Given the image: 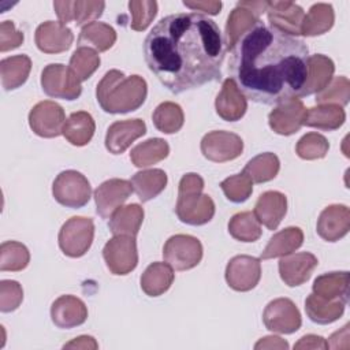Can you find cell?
<instances>
[{
	"instance_id": "obj_35",
	"label": "cell",
	"mask_w": 350,
	"mask_h": 350,
	"mask_svg": "<svg viewBox=\"0 0 350 350\" xmlns=\"http://www.w3.org/2000/svg\"><path fill=\"white\" fill-rule=\"evenodd\" d=\"M334 22L335 14L332 5L325 3H316L304 16L301 25V34L306 37L324 34L334 26Z\"/></svg>"
},
{
	"instance_id": "obj_48",
	"label": "cell",
	"mask_w": 350,
	"mask_h": 350,
	"mask_svg": "<svg viewBox=\"0 0 350 350\" xmlns=\"http://www.w3.org/2000/svg\"><path fill=\"white\" fill-rule=\"evenodd\" d=\"M23 301L22 286L16 280L0 282V310L3 313L14 312Z\"/></svg>"
},
{
	"instance_id": "obj_21",
	"label": "cell",
	"mask_w": 350,
	"mask_h": 350,
	"mask_svg": "<svg viewBox=\"0 0 350 350\" xmlns=\"http://www.w3.org/2000/svg\"><path fill=\"white\" fill-rule=\"evenodd\" d=\"M52 323L62 329L82 325L88 319V308L82 299L74 295H60L51 306Z\"/></svg>"
},
{
	"instance_id": "obj_41",
	"label": "cell",
	"mask_w": 350,
	"mask_h": 350,
	"mask_svg": "<svg viewBox=\"0 0 350 350\" xmlns=\"http://www.w3.org/2000/svg\"><path fill=\"white\" fill-rule=\"evenodd\" d=\"M230 235L241 242H256L261 237V224L253 212H238L228 221Z\"/></svg>"
},
{
	"instance_id": "obj_26",
	"label": "cell",
	"mask_w": 350,
	"mask_h": 350,
	"mask_svg": "<svg viewBox=\"0 0 350 350\" xmlns=\"http://www.w3.org/2000/svg\"><path fill=\"white\" fill-rule=\"evenodd\" d=\"M313 294L329 299V301H342L347 304L349 299V272L347 271H335L327 272L317 276L312 286Z\"/></svg>"
},
{
	"instance_id": "obj_51",
	"label": "cell",
	"mask_w": 350,
	"mask_h": 350,
	"mask_svg": "<svg viewBox=\"0 0 350 350\" xmlns=\"http://www.w3.org/2000/svg\"><path fill=\"white\" fill-rule=\"evenodd\" d=\"M294 349H297V350H299V349H328V346H327V340L323 336L309 334V335L302 336L294 345Z\"/></svg>"
},
{
	"instance_id": "obj_34",
	"label": "cell",
	"mask_w": 350,
	"mask_h": 350,
	"mask_svg": "<svg viewBox=\"0 0 350 350\" xmlns=\"http://www.w3.org/2000/svg\"><path fill=\"white\" fill-rule=\"evenodd\" d=\"M346 304L342 301L324 299L316 294H310L305 299V312L316 324H331L342 317Z\"/></svg>"
},
{
	"instance_id": "obj_2",
	"label": "cell",
	"mask_w": 350,
	"mask_h": 350,
	"mask_svg": "<svg viewBox=\"0 0 350 350\" xmlns=\"http://www.w3.org/2000/svg\"><path fill=\"white\" fill-rule=\"evenodd\" d=\"M228 72L243 96L254 103L278 105L298 98L308 75L309 49L261 19L230 49Z\"/></svg>"
},
{
	"instance_id": "obj_9",
	"label": "cell",
	"mask_w": 350,
	"mask_h": 350,
	"mask_svg": "<svg viewBox=\"0 0 350 350\" xmlns=\"http://www.w3.org/2000/svg\"><path fill=\"white\" fill-rule=\"evenodd\" d=\"M103 257L107 268L113 275H127L138 264L137 242L134 237L113 235L103 249Z\"/></svg>"
},
{
	"instance_id": "obj_18",
	"label": "cell",
	"mask_w": 350,
	"mask_h": 350,
	"mask_svg": "<svg viewBox=\"0 0 350 350\" xmlns=\"http://www.w3.org/2000/svg\"><path fill=\"white\" fill-rule=\"evenodd\" d=\"M146 124L142 119H127L113 122L105 134V148L112 154H122L130 145L145 135Z\"/></svg>"
},
{
	"instance_id": "obj_16",
	"label": "cell",
	"mask_w": 350,
	"mask_h": 350,
	"mask_svg": "<svg viewBox=\"0 0 350 350\" xmlns=\"http://www.w3.org/2000/svg\"><path fill=\"white\" fill-rule=\"evenodd\" d=\"M317 234L327 242H336L347 235L350 230V209L343 204H332L325 206L316 226Z\"/></svg>"
},
{
	"instance_id": "obj_7",
	"label": "cell",
	"mask_w": 350,
	"mask_h": 350,
	"mask_svg": "<svg viewBox=\"0 0 350 350\" xmlns=\"http://www.w3.org/2000/svg\"><path fill=\"white\" fill-rule=\"evenodd\" d=\"M41 88L44 93L53 98L77 100L82 93L81 82L70 67L62 63H51L41 72Z\"/></svg>"
},
{
	"instance_id": "obj_14",
	"label": "cell",
	"mask_w": 350,
	"mask_h": 350,
	"mask_svg": "<svg viewBox=\"0 0 350 350\" xmlns=\"http://www.w3.org/2000/svg\"><path fill=\"white\" fill-rule=\"evenodd\" d=\"M134 191L130 180L112 178L103 182L94 190L96 211L103 219H109L111 215L122 206Z\"/></svg>"
},
{
	"instance_id": "obj_10",
	"label": "cell",
	"mask_w": 350,
	"mask_h": 350,
	"mask_svg": "<svg viewBox=\"0 0 350 350\" xmlns=\"http://www.w3.org/2000/svg\"><path fill=\"white\" fill-rule=\"evenodd\" d=\"M66 120L63 107L51 100L40 101L29 112L30 129L42 138H55L63 134Z\"/></svg>"
},
{
	"instance_id": "obj_1",
	"label": "cell",
	"mask_w": 350,
	"mask_h": 350,
	"mask_svg": "<svg viewBox=\"0 0 350 350\" xmlns=\"http://www.w3.org/2000/svg\"><path fill=\"white\" fill-rule=\"evenodd\" d=\"M144 55L157 79L180 94L221 78L224 41L216 22L206 15L176 12L148 33Z\"/></svg>"
},
{
	"instance_id": "obj_33",
	"label": "cell",
	"mask_w": 350,
	"mask_h": 350,
	"mask_svg": "<svg viewBox=\"0 0 350 350\" xmlns=\"http://www.w3.org/2000/svg\"><path fill=\"white\" fill-rule=\"evenodd\" d=\"M346 120V112L343 107L336 104H319L306 111L305 123L308 127L319 130L332 131L338 130Z\"/></svg>"
},
{
	"instance_id": "obj_12",
	"label": "cell",
	"mask_w": 350,
	"mask_h": 350,
	"mask_svg": "<svg viewBox=\"0 0 350 350\" xmlns=\"http://www.w3.org/2000/svg\"><path fill=\"white\" fill-rule=\"evenodd\" d=\"M262 321L267 329L284 335L294 334L302 324L301 313L290 298L271 301L264 309Z\"/></svg>"
},
{
	"instance_id": "obj_20",
	"label": "cell",
	"mask_w": 350,
	"mask_h": 350,
	"mask_svg": "<svg viewBox=\"0 0 350 350\" xmlns=\"http://www.w3.org/2000/svg\"><path fill=\"white\" fill-rule=\"evenodd\" d=\"M267 15L269 26L287 36H299L301 25L305 16L304 10L291 1H268Z\"/></svg>"
},
{
	"instance_id": "obj_32",
	"label": "cell",
	"mask_w": 350,
	"mask_h": 350,
	"mask_svg": "<svg viewBox=\"0 0 350 350\" xmlns=\"http://www.w3.org/2000/svg\"><path fill=\"white\" fill-rule=\"evenodd\" d=\"M131 185L138 198L142 202H148L157 197L167 186V174L160 168L142 170L133 175Z\"/></svg>"
},
{
	"instance_id": "obj_42",
	"label": "cell",
	"mask_w": 350,
	"mask_h": 350,
	"mask_svg": "<svg viewBox=\"0 0 350 350\" xmlns=\"http://www.w3.org/2000/svg\"><path fill=\"white\" fill-rule=\"evenodd\" d=\"M101 60L97 51L89 46H78L70 57V70L79 82L89 79L98 68Z\"/></svg>"
},
{
	"instance_id": "obj_6",
	"label": "cell",
	"mask_w": 350,
	"mask_h": 350,
	"mask_svg": "<svg viewBox=\"0 0 350 350\" xmlns=\"http://www.w3.org/2000/svg\"><path fill=\"white\" fill-rule=\"evenodd\" d=\"M52 194L60 205L75 209L82 208L89 202L92 187L83 174L75 170H66L55 178Z\"/></svg>"
},
{
	"instance_id": "obj_29",
	"label": "cell",
	"mask_w": 350,
	"mask_h": 350,
	"mask_svg": "<svg viewBox=\"0 0 350 350\" xmlns=\"http://www.w3.org/2000/svg\"><path fill=\"white\" fill-rule=\"evenodd\" d=\"M304 243V232L299 227H286L284 230L273 234L260 254V260H269L283 257L294 253Z\"/></svg>"
},
{
	"instance_id": "obj_8",
	"label": "cell",
	"mask_w": 350,
	"mask_h": 350,
	"mask_svg": "<svg viewBox=\"0 0 350 350\" xmlns=\"http://www.w3.org/2000/svg\"><path fill=\"white\" fill-rule=\"evenodd\" d=\"M164 261L175 271H187L197 267L202 258V245L198 238L176 234L167 239L163 247Z\"/></svg>"
},
{
	"instance_id": "obj_40",
	"label": "cell",
	"mask_w": 350,
	"mask_h": 350,
	"mask_svg": "<svg viewBox=\"0 0 350 350\" xmlns=\"http://www.w3.org/2000/svg\"><path fill=\"white\" fill-rule=\"evenodd\" d=\"M154 127L164 134L178 133L185 122V115L179 104L164 101L156 107L152 115Z\"/></svg>"
},
{
	"instance_id": "obj_49",
	"label": "cell",
	"mask_w": 350,
	"mask_h": 350,
	"mask_svg": "<svg viewBox=\"0 0 350 350\" xmlns=\"http://www.w3.org/2000/svg\"><path fill=\"white\" fill-rule=\"evenodd\" d=\"M23 38V33L15 29L12 21H4L0 23V52H7L21 46Z\"/></svg>"
},
{
	"instance_id": "obj_47",
	"label": "cell",
	"mask_w": 350,
	"mask_h": 350,
	"mask_svg": "<svg viewBox=\"0 0 350 350\" xmlns=\"http://www.w3.org/2000/svg\"><path fill=\"white\" fill-rule=\"evenodd\" d=\"M129 11L131 15L130 27L135 31H144L154 19L157 14V3L156 1H130Z\"/></svg>"
},
{
	"instance_id": "obj_15",
	"label": "cell",
	"mask_w": 350,
	"mask_h": 350,
	"mask_svg": "<svg viewBox=\"0 0 350 350\" xmlns=\"http://www.w3.org/2000/svg\"><path fill=\"white\" fill-rule=\"evenodd\" d=\"M306 108L299 98L278 104L268 115V124L279 135H291L305 123Z\"/></svg>"
},
{
	"instance_id": "obj_17",
	"label": "cell",
	"mask_w": 350,
	"mask_h": 350,
	"mask_svg": "<svg viewBox=\"0 0 350 350\" xmlns=\"http://www.w3.org/2000/svg\"><path fill=\"white\" fill-rule=\"evenodd\" d=\"M319 260L309 252L291 253L280 257L279 260V275L280 279L288 287H297L304 284L317 267Z\"/></svg>"
},
{
	"instance_id": "obj_50",
	"label": "cell",
	"mask_w": 350,
	"mask_h": 350,
	"mask_svg": "<svg viewBox=\"0 0 350 350\" xmlns=\"http://www.w3.org/2000/svg\"><path fill=\"white\" fill-rule=\"evenodd\" d=\"M183 5H186L190 10L194 11H202L208 15H217L221 10V1H183Z\"/></svg>"
},
{
	"instance_id": "obj_5",
	"label": "cell",
	"mask_w": 350,
	"mask_h": 350,
	"mask_svg": "<svg viewBox=\"0 0 350 350\" xmlns=\"http://www.w3.org/2000/svg\"><path fill=\"white\" fill-rule=\"evenodd\" d=\"M94 238V223L90 217L72 216L60 228L57 241L60 250L72 258L82 257Z\"/></svg>"
},
{
	"instance_id": "obj_45",
	"label": "cell",
	"mask_w": 350,
	"mask_h": 350,
	"mask_svg": "<svg viewBox=\"0 0 350 350\" xmlns=\"http://www.w3.org/2000/svg\"><path fill=\"white\" fill-rule=\"evenodd\" d=\"M220 187H221L224 196L227 197V200H230L231 202L239 204V202H245L252 196L253 182L242 171L239 174L231 175V176L226 178L224 180H221Z\"/></svg>"
},
{
	"instance_id": "obj_25",
	"label": "cell",
	"mask_w": 350,
	"mask_h": 350,
	"mask_svg": "<svg viewBox=\"0 0 350 350\" xmlns=\"http://www.w3.org/2000/svg\"><path fill=\"white\" fill-rule=\"evenodd\" d=\"M334 71L335 64L328 56L320 53L309 56L308 75L304 88L299 93V97L312 96L321 92L334 78Z\"/></svg>"
},
{
	"instance_id": "obj_13",
	"label": "cell",
	"mask_w": 350,
	"mask_h": 350,
	"mask_svg": "<svg viewBox=\"0 0 350 350\" xmlns=\"http://www.w3.org/2000/svg\"><path fill=\"white\" fill-rule=\"evenodd\" d=\"M226 282L235 291L253 290L261 278L260 258L241 254L232 257L226 267Z\"/></svg>"
},
{
	"instance_id": "obj_38",
	"label": "cell",
	"mask_w": 350,
	"mask_h": 350,
	"mask_svg": "<svg viewBox=\"0 0 350 350\" xmlns=\"http://www.w3.org/2000/svg\"><path fill=\"white\" fill-rule=\"evenodd\" d=\"M170 153V145L163 138H149L130 152L131 163L138 168L150 167L161 160H164Z\"/></svg>"
},
{
	"instance_id": "obj_24",
	"label": "cell",
	"mask_w": 350,
	"mask_h": 350,
	"mask_svg": "<svg viewBox=\"0 0 350 350\" xmlns=\"http://www.w3.org/2000/svg\"><path fill=\"white\" fill-rule=\"evenodd\" d=\"M287 198L283 193L276 190H268L262 193L253 209L254 216L268 230H276L286 216Z\"/></svg>"
},
{
	"instance_id": "obj_11",
	"label": "cell",
	"mask_w": 350,
	"mask_h": 350,
	"mask_svg": "<svg viewBox=\"0 0 350 350\" xmlns=\"http://www.w3.org/2000/svg\"><path fill=\"white\" fill-rule=\"evenodd\" d=\"M200 148L205 159L213 163H226L241 156L243 141L235 133L215 130L202 137Z\"/></svg>"
},
{
	"instance_id": "obj_28",
	"label": "cell",
	"mask_w": 350,
	"mask_h": 350,
	"mask_svg": "<svg viewBox=\"0 0 350 350\" xmlns=\"http://www.w3.org/2000/svg\"><path fill=\"white\" fill-rule=\"evenodd\" d=\"M175 279L174 268L168 262H152L141 275L142 291L149 297H159L168 291Z\"/></svg>"
},
{
	"instance_id": "obj_46",
	"label": "cell",
	"mask_w": 350,
	"mask_h": 350,
	"mask_svg": "<svg viewBox=\"0 0 350 350\" xmlns=\"http://www.w3.org/2000/svg\"><path fill=\"white\" fill-rule=\"evenodd\" d=\"M329 144L327 138L319 133H308L302 135L295 146L298 157L304 160H317L325 157L328 153Z\"/></svg>"
},
{
	"instance_id": "obj_27",
	"label": "cell",
	"mask_w": 350,
	"mask_h": 350,
	"mask_svg": "<svg viewBox=\"0 0 350 350\" xmlns=\"http://www.w3.org/2000/svg\"><path fill=\"white\" fill-rule=\"evenodd\" d=\"M144 208L139 204L119 206L109 217L108 227L113 235L137 237L144 221Z\"/></svg>"
},
{
	"instance_id": "obj_31",
	"label": "cell",
	"mask_w": 350,
	"mask_h": 350,
	"mask_svg": "<svg viewBox=\"0 0 350 350\" xmlns=\"http://www.w3.org/2000/svg\"><path fill=\"white\" fill-rule=\"evenodd\" d=\"M31 59L27 55H15L0 62V77L4 90L10 92L21 88L29 78Z\"/></svg>"
},
{
	"instance_id": "obj_19",
	"label": "cell",
	"mask_w": 350,
	"mask_h": 350,
	"mask_svg": "<svg viewBox=\"0 0 350 350\" xmlns=\"http://www.w3.org/2000/svg\"><path fill=\"white\" fill-rule=\"evenodd\" d=\"M53 8L60 23L67 25L68 22H74L77 26H86L92 22H96V19H98L103 15L105 3L66 0L55 1Z\"/></svg>"
},
{
	"instance_id": "obj_53",
	"label": "cell",
	"mask_w": 350,
	"mask_h": 350,
	"mask_svg": "<svg viewBox=\"0 0 350 350\" xmlns=\"http://www.w3.org/2000/svg\"><path fill=\"white\" fill-rule=\"evenodd\" d=\"M254 349H288V343L279 336H264L254 345Z\"/></svg>"
},
{
	"instance_id": "obj_44",
	"label": "cell",
	"mask_w": 350,
	"mask_h": 350,
	"mask_svg": "<svg viewBox=\"0 0 350 350\" xmlns=\"http://www.w3.org/2000/svg\"><path fill=\"white\" fill-rule=\"evenodd\" d=\"M350 98V82L346 77H334L331 82L316 94L317 104H336L345 107Z\"/></svg>"
},
{
	"instance_id": "obj_4",
	"label": "cell",
	"mask_w": 350,
	"mask_h": 350,
	"mask_svg": "<svg viewBox=\"0 0 350 350\" xmlns=\"http://www.w3.org/2000/svg\"><path fill=\"white\" fill-rule=\"evenodd\" d=\"M202 190L204 179L198 174L189 172L180 178L175 212L182 223L202 226L212 220L215 202L208 194H204Z\"/></svg>"
},
{
	"instance_id": "obj_37",
	"label": "cell",
	"mask_w": 350,
	"mask_h": 350,
	"mask_svg": "<svg viewBox=\"0 0 350 350\" xmlns=\"http://www.w3.org/2000/svg\"><path fill=\"white\" fill-rule=\"evenodd\" d=\"M257 21H260V16L250 11L249 8L243 7L242 4H237V7L230 12L227 22H226V29H224V44L227 51L232 48L235 41L245 33Z\"/></svg>"
},
{
	"instance_id": "obj_3",
	"label": "cell",
	"mask_w": 350,
	"mask_h": 350,
	"mask_svg": "<svg viewBox=\"0 0 350 350\" xmlns=\"http://www.w3.org/2000/svg\"><path fill=\"white\" fill-rule=\"evenodd\" d=\"M148 96L146 81L139 75L126 77L119 70H109L96 88V98L107 113L137 111Z\"/></svg>"
},
{
	"instance_id": "obj_36",
	"label": "cell",
	"mask_w": 350,
	"mask_h": 350,
	"mask_svg": "<svg viewBox=\"0 0 350 350\" xmlns=\"http://www.w3.org/2000/svg\"><path fill=\"white\" fill-rule=\"evenodd\" d=\"M116 31L103 22H92L82 27L78 37V46H89L97 52H105L113 46Z\"/></svg>"
},
{
	"instance_id": "obj_23",
	"label": "cell",
	"mask_w": 350,
	"mask_h": 350,
	"mask_svg": "<svg viewBox=\"0 0 350 350\" xmlns=\"http://www.w3.org/2000/svg\"><path fill=\"white\" fill-rule=\"evenodd\" d=\"M216 113L226 122L239 120L247 109V100L231 78L223 81L215 100Z\"/></svg>"
},
{
	"instance_id": "obj_52",
	"label": "cell",
	"mask_w": 350,
	"mask_h": 350,
	"mask_svg": "<svg viewBox=\"0 0 350 350\" xmlns=\"http://www.w3.org/2000/svg\"><path fill=\"white\" fill-rule=\"evenodd\" d=\"M64 349H97L98 343L93 336L81 335L63 346Z\"/></svg>"
},
{
	"instance_id": "obj_30",
	"label": "cell",
	"mask_w": 350,
	"mask_h": 350,
	"mask_svg": "<svg viewBox=\"0 0 350 350\" xmlns=\"http://www.w3.org/2000/svg\"><path fill=\"white\" fill-rule=\"evenodd\" d=\"M96 131L93 116L86 111L72 112L63 127L64 138L74 146H85L90 142Z\"/></svg>"
},
{
	"instance_id": "obj_39",
	"label": "cell",
	"mask_w": 350,
	"mask_h": 350,
	"mask_svg": "<svg viewBox=\"0 0 350 350\" xmlns=\"http://www.w3.org/2000/svg\"><path fill=\"white\" fill-rule=\"evenodd\" d=\"M280 170L279 157L275 153L265 152L254 156L243 168V172L254 183H265L272 180Z\"/></svg>"
},
{
	"instance_id": "obj_43",
	"label": "cell",
	"mask_w": 350,
	"mask_h": 350,
	"mask_svg": "<svg viewBox=\"0 0 350 350\" xmlns=\"http://www.w3.org/2000/svg\"><path fill=\"white\" fill-rule=\"evenodd\" d=\"M30 262L29 249L16 241H5L0 245V271L18 272Z\"/></svg>"
},
{
	"instance_id": "obj_22",
	"label": "cell",
	"mask_w": 350,
	"mask_h": 350,
	"mask_svg": "<svg viewBox=\"0 0 350 350\" xmlns=\"http://www.w3.org/2000/svg\"><path fill=\"white\" fill-rule=\"evenodd\" d=\"M37 48L44 53H60L67 51L72 41L74 34L66 25L55 21H46L36 29L34 34Z\"/></svg>"
}]
</instances>
